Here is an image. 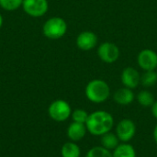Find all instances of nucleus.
I'll return each instance as SVG.
<instances>
[{
	"instance_id": "obj_3",
	"label": "nucleus",
	"mask_w": 157,
	"mask_h": 157,
	"mask_svg": "<svg viewBox=\"0 0 157 157\" xmlns=\"http://www.w3.org/2000/svg\"><path fill=\"white\" fill-rule=\"evenodd\" d=\"M68 25L61 17H52L42 25V33L49 40L62 39L67 32Z\"/></svg>"
},
{
	"instance_id": "obj_2",
	"label": "nucleus",
	"mask_w": 157,
	"mask_h": 157,
	"mask_svg": "<svg viewBox=\"0 0 157 157\" xmlns=\"http://www.w3.org/2000/svg\"><path fill=\"white\" fill-rule=\"evenodd\" d=\"M86 98L94 104L106 102L110 97V87L102 79H93L87 83L85 88Z\"/></svg>"
},
{
	"instance_id": "obj_13",
	"label": "nucleus",
	"mask_w": 157,
	"mask_h": 157,
	"mask_svg": "<svg viewBox=\"0 0 157 157\" xmlns=\"http://www.w3.org/2000/svg\"><path fill=\"white\" fill-rule=\"evenodd\" d=\"M113 157H137L135 148L129 143H121L112 151Z\"/></svg>"
},
{
	"instance_id": "obj_20",
	"label": "nucleus",
	"mask_w": 157,
	"mask_h": 157,
	"mask_svg": "<svg viewBox=\"0 0 157 157\" xmlns=\"http://www.w3.org/2000/svg\"><path fill=\"white\" fill-rule=\"evenodd\" d=\"M88 116H89V113L86 110L82 109H76L72 111L71 118H72L73 121H75V122L86 124V122L88 119Z\"/></svg>"
},
{
	"instance_id": "obj_9",
	"label": "nucleus",
	"mask_w": 157,
	"mask_h": 157,
	"mask_svg": "<svg viewBox=\"0 0 157 157\" xmlns=\"http://www.w3.org/2000/svg\"><path fill=\"white\" fill-rule=\"evenodd\" d=\"M98 43V35L90 30H84L80 32L75 39V44L77 48L84 52H88L93 50L95 47H97Z\"/></svg>"
},
{
	"instance_id": "obj_21",
	"label": "nucleus",
	"mask_w": 157,
	"mask_h": 157,
	"mask_svg": "<svg viewBox=\"0 0 157 157\" xmlns=\"http://www.w3.org/2000/svg\"><path fill=\"white\" fill-rule=\"evenodd\" d=\"M151 112H152L153 117L157 121V100L155 101V103L151 107Z\"/></svg>"
},
{
	"instance_id": "obj_15",
	"label": "nucleus",
	"mask_w": 157,
	"mask_h": 157,
	"mask_svg": "<svg viewBox=\"0 0 157 157\" xmlns=\"http://www.w3.org/2000/svg\"><path fill=\"white\" fill-rule=\"evenodd\" d=\"M61 155L62 157H80L81 149L76 143L69 141L62 146Z\"/></svg>"
},
{
	"instance_id": "obj_24",
	"label": "nucleus",
	"mask_w": 157,
	"mask_h": 157,
	"mask_svg": "<svg viewBox=\"0 0 157 157\" xmlns=\"http://www.w3.org/2000/svg\"><path fill=\"white\" fill-rule=\"evenodd\" d=\"M156 71H157V69H156Z\"/></svg>"
},
{
	"instance_id": "obj_6",
	"label": "nucleus",
	"mask_w": 157,
	"mask_h": 157,
	"mask_svg": "<svg viewBox=\"0 0 157 157\" xmlns=\"http://www.w3.org/2000/svg\"><path fill=\"white\" fill-rule=\"evenodd\" d=\"M98 58L106 63L117 62L121 56V51L117 44L111 41H105L98 45L97 51Z\"/></svg>"
},
{
	"instance_id": "obj_11",
	"label": "nucleus",
	"mask_w": 157,
	"mask_h": 157,
	"mask_svg": "<svg viewBox=\"0 0 157 157\" xmlns=\"http://www.w3.org/2000/svg\"><path fill=\"white\" fill-rule=\"evenodd\" d=\"M87 133V130L86 127V124L78 123V122H71L66 130L67 137L70 141L77 143L81 140H83Z\"/></svg>"
},
{
	"instance_id": "obj_4",
	"label": "nucleus",
	"mask_w": 157,
	"mask_h": 157,
	"mask_svg": "<svg viewBox=\"0 0 157 157\" xmlns=\"http://www.w3.org/2000/svg\"><path fill=\"white\" fill-rule=\"evenodd\" d=\"M72 108L70 104L63 99H56L52 101L48 108V114L52 120L57 122L67 121L72 115Z\"/></svg>"
},
{
	"instance_id": "obj_17",
	"label": "nucleus",
	"mask_w": 157,
	"mask_h": 157,
	"mask_svg": "<svg viewBox=\"0 0 157 157\" xmlns=\"http://www.w3.org/2000/svg\"><path fill=\"white\" fill-rule=\"evenodd\" d=\"M157 83V71H144L141 75V84L144 87L149 88L154 86Z\"/></svg>"
},
{
	"instance_id": "obj_1",
	"label": "nucleus",
	"mask_w": 157,
	"mask_h": 157,
	"mask_svg": "<svg viewBox=\"0 0 157 157\" xmlns=\"http://www.w3.org/2000/svg\"><path fill=\"white\" fill-rule=\"evenodd\" d=\"M115 125L113 116L106 110H96L89 113L86 122L87 132L93 136L101 137L105 133L111 132Z\"/></svg>"
},
{
	"instance_id": "obj_5",
	"label": "nucleus",
	"mask_w": 157,
	"mask_h": 157,
	"mask_svg": "<svg viewBox=\"0 0 157 157\" xmlns=\"http://www.w3.org/2000/svg\"><path fill=\"white\" fill-rule=\"evenodd\" d=\"M136 131L135 122L128 118L121 120L115 128V133L121 143H130L134 138Z\"/></svg>"
},
{
	"instance_id": "obj_18",
	"label": "nucleus",
	"mask_w": 157,
	"mask_h": 157,
	"mask_svg": "<svg viewBox=\"0 0 157 157\" xmlns=\"http://www.w3.org/2000/svg\"><path fill=\"white\" fill-rule=\"evenodd\" d=\"M86 157H113L112 156V152L104 148L103 146L99 145V146H94L92 148H90Z\"/></svg>"
},
{
	"instance_id": "obj_19",
	"label": "nucleus",
	"mask_w": 157,
	"mask_h": 157,
	"mask_svg": "<svg viewBox=\"0 0 157 157\" xmlns=\"http://www.w3.org/2000/svg\"><path fill=\"white\" fill-rule=\"evenodd\" d=\"M22 3L23 0H0V7L8 12L16 11L22 6Z\"/></svg>"
},
{
	"instance_id": "obj_10",
	"label": "nucleus",
	"mask_w": 157,
	"mask_h": 157,
	"mask_svg": "<svg viewBox=\"0 0 157 157\" xmlns=\"http://www.w3.org/2000/svg\"><path fill=\"white\" fill-rule=\"evenodd\" d=\"M121 81L123 86L133 90L141 84V74L134 67L127 66L121 74Z\"/></svg>"
},
{
	"instance_id": "obj_8",
	"label": "nucleus",
	"mask_w": 157,
	"mask_h": 157,
	"mask_svg": "<svg viewBox=\"0 0 157 157\" xmlns=\"http://www.w3.org/2000/svg\"><path fill=\"white\" fill-rule=\"evenodd\" d=\"M137 63L144 71L157 69V52L152 49L142 50L137 56Z\"/></svg>"
},
{
	"instance_id": "obj_12",
	"label": "nucleus",
	"mask_w": 157,
	"mask_h": 157,
	"mask_svg": "<svg viewBox=\"0 0 157 157\" xmlns=\"http://www.w3.org/2000/svg\"><path fill=\"white\" fill-rule=\"evenodd\" d=\"M113 99L120 106H128L134 101L135 95L132 89L123 86L114 92Z\"/></svg>"
},
{
	"instance_id": "obj_23",
	"label": "nucleus",
	"mask_w": 157,
	"mask_h": 157,
	"mask_svg": "<svg viewBox=\"0 0 157 157\" xmlns=\"http://www.w3.org/2000/svg\"><path fill=\"white\" fill-rule=\"evenodd\" d=\"M3 23H4V18H3L2 14L0 13V29H1V28H2V26H3Z\"/></svg>"
},
{
	"instance_id": "obj_16",
	"label": "nucleus",
	"mask_w": 157,
	"mask_h": 157,
	"mask_svg": "<svg viewBox=\"0 0 157 157\" xmlns=\"http://www.w3.org/2000/svg\"><path fill=\"white\" fill-rule=\"evenodd\" d=\"M136 100L138 104L143 108H151L155 101V96L152 92L147 89L140 91L136 96Z\"/></svg>"
},
{
	"instance_id": "obj_7",
	"label": "nucleus",
	"mask_w": 157,
	"mask_h": 157,
	"mask_svg": "<svg viewBox=\"0 0 157 157\" xmlns=\"http://www.w3.org/2000/svg\"><path fill=\"white\" fill-rule=\"evenodd\" d=\"M23 11L31 17H41L49 10L48 0H23Z\"/></svg>"
},
{
	"instance_id": "obj_14",
	"label": "nucleus",
	"mask_w": 157,
	"mask_h": 157,
	"mask_svg": "<svg viewBox=\"0 0 157 157\" xmlns=\"http://www.w3.org/2000/svg\"><path fill=\"white\" fill-rule=\"evenodd\" d=\"M100 144L101 146L112 152L114 149L117 148V146L121 144V142L115 132H109L100 137Z\"/></svg>"
},
{
	"instance_id": "obj_22",
	"label": "nucleus",
	"mask_w": 157,
	"mask_h": 157,
	"mask_svg": "<svg viewBox=\"0 0 157 157\" xmlns=\"http://www.w3.org/2000/svg\"><path fill=\"white\" fill-rule=\"evenodd\" d=\"M153 138H154V141H155V144L157 145V123L156 125L155 126V128H154V131H153Z\"/></svg>"
}]
</instances>
